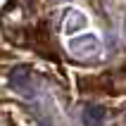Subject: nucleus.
Segmentation results:
<instances>
[{"label":"nucleus","mask_w":126,"mask_h":126,"mask_svg":"<svg viewBox=\"0 0 126 126\" xmlns=\"http://www.w3.org/2000/svg\"><path fill=\"white\" fill-rule=\"evenodd\" d=\"M102 119H105V112H102L100 107H86V112H83L86 126H98Z\"/></svg>","instance_id":"obj_2"},{"label":"nucleus","mask_w":126,"mask_h":126,"mask_svg":"<svg viewBox=\"0 0 126 126\" xmlns=\"http://www.w3.org/2000/svg\"><path fill=\"white\" fill-rule=\"evenodd\" d=\"M100 93H110V95H121L126 93V71H114V74H105L100 79H81V88H88Z\"/></svg>","instance_id":"obj_1"}]
</instances>
